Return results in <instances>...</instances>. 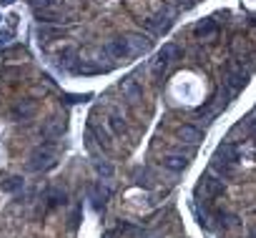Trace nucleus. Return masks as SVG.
Returning <instances> with one entry per match:
<instances>
[{"label": "nucleus", "mask_w": 256, "mask_h": 238, "mask_svg": "<svg viewBox=\"0 0 256 238\" xmlns=\"http://www.w3.org/2000/svg\"><path fill=\"white\" fill-rule=\"evenodd\" d=\"M56 141H46L40 148H36L33 153H30V158H28V171H48V168H53L56 163H58V158H56Z\"/></svg>", "instance_id": "1"}, {"label": "nucleus", "mask_w": 256, "mask_h": 238, "mask_svg": "<svg viewBox=\"0 0 256 238\" xmlns=\"http://www.w3.org/2000/svg\"><path fill=\"white\" fill-rule=\"evenodd\" d=\"M63 131H66V118L63 115H50L40 128V138L43 141H56V138L63 136Z\"/></svg>", "instance_id": "2"}, {"label": "nucleus", "mask_w": 256, "mask_h": 238, "mask_svg": "<svg viewBox=\"0 0 256 238\" xmlns=\"http://www.w3.org/2000/svg\"><path fill=\"white\" fill-rule=\"evenodd\" d=\"M36 110H38L36 100H18V103L13 105L10 115H13V121H28V118L36 115Z\"/></svg>", "instance_id": "3"}, {"label": "nucleus", "mask_w": 256, "mask_h": 238, "mask_svg": "<svg viewBox=\"0 0 256 238\" xmlns=\"http://www.w3.org/2000/svg\"><path fill=\"white\" fill-rule=\"evenodd\" d=\"M66 201H68V193H66V188H50V193H48V208L66 206Z\"/></svg>", "instance_id": "4"}, {"label": "nucleus", "mask_w": 256, "mask_h": 238, "mask_svg": "<svg viewBox=\"0 0 256 238\" xmlns=\"http://www.w3.org/2000/svg\"><path fill=\"white\" fill-rule=\"evenodd\" d=\"M0 188H3L6 193H16L18 188H23V176H8L3 183H0Z\"/></svg>", "instance_id": "5"}, {"label": "nucleus", "mask_w": 256, "mask_h": 238, "mask_svg": "<svg viewBox=\"0 0 256 238\" xmlns=\"http://www.w3.org/2000/svg\"><path fill=\"white\" fill-rule=\"evenodd\" d=\"M30 3H33V8H53L56 5V0H30Z\"/></svg>", "instance_id": "6"}, {"label": "nucleus", "mask_w": 256, "mask_h": 238, "mask_svg": "<svg viewBox=\"0 0 256 238\" xmlns=\"http://www.w3.org/2000/svg\"><path fill=\"white\" fill-rule=\"evenodd\" d=\"M6 3H13V0H3V5H6Z\"/></svg>", "instance_id": "7"}]
</instances>
